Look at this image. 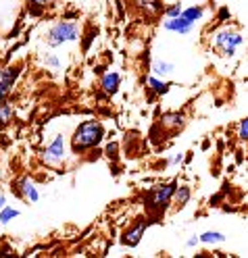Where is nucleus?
<instances>
[{"label":"nucleus","mask_w":248,"mask_h":258,"mask_svg":"<svg viewBox=\"0 0 248 258\" xmlns=\"http://www.w3.org/2000/svg\"><path fill=\"white\" fill-rule=\"evenodd\" d=\"M103 138H105L103 123H98V121H86V123H81L75 129L73 138H71L73 152H84V150L96 146V144H101Z\"/></svg>","instance_id":"f257e3e1"},{"label":"nucleus","mask_w":248,"mask_h":258,"mask_svg":"<svg viewBox=\"0 0 248 258\" xmlns=\"http://www.w3.org/2000/svg\"><path fill=\"white\" fill-rule=\"evenodd\" d=\"M79 38V25L77 23H71V21H61L57 23L46 36V42L48 46H61L63 42H73Z\"/></svg>","instance_id":"f03ea898"},{"label":"nucleus","mask_w":248,"mask_h":258,"mask_svg":"<svg viewBox=\"0 0 248 258\" xmlns=\"http://www.w3.org/2000/svg\"><path fill=\"white\" fill-rule=\"evenodd\" d=\"M242 44V36L240 34H231V31H221V34L215 36V46L223 52V56H234L236 48Z\"/></svg>","instance_id":"7ed1b4c3"},{"label":"nucleus","mask_w":248,"mask_h":258,"mask_svg":"<svg viewBox=\"0 0 248 258\" xmlns=\"http://www.w3.org/2000/svg\"><path fill=\"white\" fill-rule=\"evenodd\" d=\"M177 183H169V185H159L151 191V196H148V202H151L153 208H161V206H167L173 198V191H175Z\"/></svg>","instance_id":"20e7f679"},{"label":"nucleus","mask_w":248,"mask_h":258,"mask_svg":"<svg viewBox=\"0 0 248 258\" xmlns=\"http://www.w3.org/2000/svg\"><path fill=\"white\" fill-rule=\"evenodd\" d=\"M63 156H65V140L63 136H57L51 146L44 150V158L48 163H59V160H63Z\"/></svg>","instance_id":"39448f33"},{"label":"nucleus","mask_w":248,"mask_h":258,"mask_svg":"<svg viewBox=\"0 0 248 258\" xmlns=\"http://www.w3.org/2000/svg\"><path fill=\"white\" fill-rule=\"evenodd\" d=\"M19 77V71L17 69H3L0 71V98H7L13 90V84L15 79Z\"/></svg>","instance_id":"423d86ee"},{"label":"nucleus","mask_w":248,"mask_h":258,"mask_svg":"<svg viewBox=\"0 0 248 258\" xmlns=\"http://www.w3.org/2000/svg\"><path fill=\"white\" fill-rule=\"evenodd\" d=\"M144 229H146V221L140 219V221L136 223V227H134V229H129V231L125 233L123 244H125V246H138V241H140L142 235H144Z\"/></svg>","instance_id":"0eeeda50"},{"label":"nucleus","mask_w":248,"mask_h":258,"mask_svg":"<svg viewBox=\"0 0 248 258\" xmlns=\"http://www.w3.org/2000/svg\"><path fill=\"white\" fill-rule=\"evenodd\" d=\"M192 25L194 23H190V21H186L184 17H173V19H169V21H165V29H169V31H175V34H188V31L192 29Z\"/></svg>","instance_id":"6e6552de"},{"label":"nucleus","mask_w":248,"mask_h":258,"mask_svg":"<svg viewBox=\"0 0 248 258\" xmlns=\"http://www.w3.org/2000/svg\"><path fill=\"white\" fill-rule=\"evenodd\" d=\"M161 123L163 127H171V129H179L184 125V115L181 112H165L161 117Z\"/></svg>","instance_id":"1a4fd4ad"},{"label":"nucleus","mask_w":248,"mask_h":258,"mask_svg":"<svg viewBox=\"0 0 248 258\" xmlns=\"http://www.w3.org/2000/svg\"><path fill=\"white\" fill-rule=\"evenodd\" d=\"M13 119V106L7 102V98H0V129H5Z\"/></svg>","instance_id":"9d476101"},{"label":"nucleus","mask_w":248,"mask_h":258,"mask_svg":"<svg viewBox=\"0 0 248 258\" xmlns=\"http://www.w3.org/2000/svg\"><path fill=\"white\" fill-rule=\"evenodd\" d=\"M103 88L107 94H115L119 88V73H107L103 77Z\"/></svg>","instance_id":"9b49d317"},{"label":"nucleus","mask_w":248,"mask_h":258,"mask_svg":"<svg viewBox=\"0 0 248 258\" xmlns=\"http://www.w3.org/2000/svg\"><path fill=\"white\" fill-rule=\"evenodd\" d=\"M173 200H175V204H177L179 208H181V206H186L188 200H190V187H188V185L175 187V191H173Z\"/></svg>","instance_id":"f8f14e48"},{"label":"nucleus","mask_w":248,"mask_h":258,"mask_svg":"<svg viewBox=\"0 0 248 258\" xmlns=\"http://www.w3.org/2000/svg\"><path fill=\"white\" fill-rule=\"evenodd\" d=\"M198 241H203V244H221V241H225V235L219 231H205L198 237Z\"/></svg>","instance_id":"ddd939ff"},{"label":"nucleus","mask_w":248,"mask_h":258,"mask_svg":"<svg viewBox=\"0 0 248 258\" xmlns=\"http://www.w3.org/2000/svg\"><path fill=\"white\" fill-rule=\"evenodd\" d=\"M21 189H23V196H25L27 200H31V202H38V200H40L38 189L34 187V183H29L27 179H23V181H21Z\"/></svg>","instance_id":"4468645a"},{"label":"nucleus","mask_w":248,"mask_h":258,"mask_svg":"<svg viewBox=\"0 0 248 258\" xmlns=\"http://www.w3.org/2000/svg\"><path fill=\"white\" fill-rule=\"evenodd\" d=\"M203 9L201 7H190V9H186V11H181V17H184L186 21H190V23H194V21H198L203 17Z\"/></svg>","instance_id":"2eb2a0df"},{"label":"nucleus","mask_w":248,"mask_h":258,"mask_svg":"<svg viewBox=\"0 0 248 258\" xmlns=\"http://www.w3.org/2000/svg\"><path fill=\"white\" fill-rule=\"evenodd\" d=\"M171 71H173V64H171V62H161V60H159V62L153 64V73H155V75H161V77H163V75H169Z\"/></svg>","instance_id":"dca6fc26"},{"label":"nucleus","mask_w":248,"mask_h":258,"mask_svg":"<svg viewBox=\"0 0 248 258\" xmlns=\"http://www.w3.org/2000/svg\"><path fill=\"white\" fill-rule=\"evenodd\" d=\"M15 217H19V211H15V208H11V206L0 208V223H9Z\"/></svg>","instance_id":"f3484780"},{"label":"nucleus","mask_w":248,"mask_h":258,"mask_svg":"<svg viewBox=\"0 0 248 258\" xmlns=\"http://www.w3.org/2000/svg\"><path fill=\"white\" fill-rule=\"evenodd\" d=\"M148 86H151L157 94H165V92H167L169 90V84H163V82H159V79L153 75V77H148Z\"/></svg>","instance_id":"a211bd4d"},{"label":"nucleus","mask_w":248,"mask_h":258,"mask_svg":"<svg viewBox=\"0 0 248 258\" xmlns=\"http://www.w3.org/2000/svg\"><path fill=\"white\" fill-rule=\"evenodd\" d=\"M136 3L142 7V9H146L148 7V11H151V13H157V0H136Z\"/></svg>","instance_id":"6ab92c4d"},{"label":"nucleus","mask_w":248,"mask_h":258,"mask_svg":"<svg viewBox=\"0 0 248 258\" xmlns=\"http://www.w3.org/2000/svg\"><path fill=\"white\" fill-rule=\"evenodd\" d=\"M181 11H184V9H181V5L177 3V5H173L171 9H167V17H169V19H173V17H179V15H181Z\"/></svg>","instance_id":"aec40b11"},{"label":"nucleus","mask_w":248,"mask_h":258,"mask_svg":"<svg viewBox=\"0 0 248 258\" xmlns=\"http://www.w3.org/2000/svg\"><path fill=\"white\" fill-rule=\"evenodd\" d=\"M238 138L240 140H248V121H240V132H238Z\"/></svg>","instance_id":"412c9836"},{"label":"nucleus","mask_w":248,"mask_h":258,"mask_svg":"<svg viewBox=\"0 0 248 258\" xmlns=\"http://www.w3.org/2000/svg\"><path fill=\"white\" fill-rule=\"evenodd\" d=\"M31 5H36V7H51L55 0H29Z\"/></svg>","instance_id":"4be33fe9"},{"label":"nucleus","mask_w":248,"mask_h":258,"mask_svg":"<svg viewBox=\"0 0 248 258\" xmlns=\"http://www.w3.org/2000/svg\"><path fill=\"white\" fill-rule=\"evenodd\" d=\"M46 62H48V64H51V67H57V64H59V60H57L55 56H51V58H46Z\"/></svg>","instance_id":"5701e85b"},{"label":"nucleus","mask_w":248,"mask_h":258,"mask_svg":"<svg viewBox=\"0 0 248 258\" xmlns=\"http://www.w3.org/2000/svg\"><path fill=\"white\" fill-rule=\"evenodd\" d=\"M177 163H181V154H177V156L171 158V165H177Z\"/></svg>","instance_id":"b1692460"},{"label":"nucleus","mask_w":248,"mask_h":258,"mask_svg":"<svg viewBox=\"0 0 248 258\" xmlns=\"http://www.w3.org/2000/svg\"><path fill=\"white\" fill-rule=\"evenodd\" d=\"M198 244V237H192L190 241H188V248H192V246H196Z\"/></svg>","instance_id":"393cba45"},{"label":"nucleus","mask_w":248,"mask_h":258,"mask_svg":"<svg viewBox=\"0 0 248 258\" xmlns=\"http://www.w3.org/2000/svg\"><path fill=\"white\" fill-rule=\"evenodd\" d=\"M5 206H7V200H5L3 194H0V208H5Z\"/></svg>","instance_id":"a878e982"}]
</instances>
